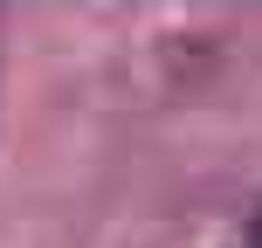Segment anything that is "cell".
<instances>
[{
	"label": "cell",
	"mask_w": 262,
	"mask_h": 248,
	"mask_svg": "<svg viewBox=\"0 0 262 248\" xmlns=\"http://www.w3.org/2000/svg\"><path fill=\"white\" fill-rule=\"evenodd\" d=\"M249 248H262V207H255V221H249Z\"/></svg>",
	"instance_id": "6da1fadb"
}]
</instances>
